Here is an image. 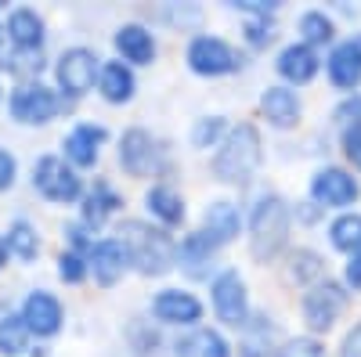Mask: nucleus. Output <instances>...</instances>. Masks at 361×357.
<instances>
[{
  "instance_id": "28",
  "label": "nucleus",
  "mask_w": 361,
  "mask_h": 357,
  "mask_svg": "<svg viewBox=\"0 0 361 357\" xmlns=\"http://www.w3.org/2000/svg\"><path fill=\"white\" fill-rule=\"evenodd\" d=\"M329 242L347 256L361 253V213H340L329 224Z\"/></svg>"
},
{
  "instance_id": "20",
  "label": "nucleus",
  "mask_w": 361,
  "mask_h": 357,
  "mask_svg": "<svg viewBox=\"0 0 361 357\" xmlns=\"http://www.w3.org/2000/svg\"><path fill=\"white\" fill-rule=\"evenodd\" d=\"M112 44H116L119 58H123L127 65H152V62H156V37L148 33L141 22L119 25L116 37H112Z\"/></svg>"
},
{
  "instance_id": "26",
  "label": "nucleus",
  "mask_w": 361,
  "mask_h": 357,
  "mask_svg": "<svg viewBox=\"0 0 361 357\" xmlns=\"http://www.w3.org/2000/svg\"><path fill=\"white\" fill-rule=\"evenodd\" d=\"M145 206L163 227H177L185 220V199H180L170 184H152L145 192Z\"/></svg>"
},
{
  "instance_id": "24",
  "label": "nucleus",
  "mask_w": 361,
  "mask_h": 357,
  "mask_svg": "<svg viewBox=\"0 0 361 357\" xmlns=\"http://www.w3.org/2000/svg\"><path fill=\"white\" fill-rule=\"evenodd\" d=\"M119 206H123L119 192H116L109 181H98L94 188L83 195V224H87L90 231H98L112 213H119Z\"/></svg>"
},
{
  "instance_id": "22",
  "label": "nucleus",
  "mask_w": 361,
  "mask_h": 357,
  "mask_svg": "<svg viewBox=\"0 0 361 357\" xmlns=\"http://www.w3.org/2000/svg\"><path fill=\"white\" fill-rule=\"evenodd\" d=\"M137 91V80H134V69L127 62H102V73H98V94L109 101V105H127Z\"/></svg>"
},
{
  "instance_id": "23",
  "label": "nucleus",
  "mask_w": 361,
  "mask_h": 357,
  "mask_svg": "<svg viewBox=\"0 0 361 357\" xmlns=\"http://www.w3.org/2000/svg\"><path fill=\"white\" fill-rule=\"evenodd\" d=\"M214 253H217V246L209 242L202 231H192V234L180 238V246H177V263L185 267L192 278H206V275H209L206 263L214 267Z\"/></svg>"
},
{
  "instance_id": "1",
  "label": "nucleus",
  "mask_w": 361,
  "mask_h": 357,
  "mask_svg": "<svg viewBox=\"0 0 361 357\" xmlns=\"http://www.w3.org/2000/svg\"><path fill=\"white\" fill-rule=\"evenodd\" d=\"M119 246L127 249V260L137 275L159 278L177 263V246L163 227H152L145 220H123L119 224Z\"/></svg>"
},
{
  "instance_id": "40",
  "label": "nucleus",
  "mask_w": 361,
  "mask_h": 357,
  "mask_svg": "<svg viewBox=\"0 0 361 357\" xmlns=\"http://www.w3.org/2000/svg\"><path fill=\"white\" fill-rule=\"evenodd\" d=\"M340 357H361V321L343 336V343H340Z\"/></svg>"
},
{
  "instance_id": "30",
  "label": "nucleus",
  "mask_w": 361,
  "mask_h": 357,
  "mask_svg": "<svg viewBox=\"0 0 361 357\" xmlns=\"http://www.w3.org/2000/svg\"><path fill=\"white\" fill-rule=\"evenodd\" d=\"M29 329H25V321L22 314H8V318H0V353L4 357H18L29 350Z\"/></svg>"
},
{
  "instance_id": "31",
  "label": "nucleus",
  "mask_w": 361,
  "mask_h": 357,
  "mask_svg": "<svg viewBox=\"0 0 361 357\" xmlns=\"http://www.w3.org/2000/svg\"><path fill=\"white\" fill-rule=\"evenodd\" d=\"M289 278L300 282V285H318L325 278V260L322 253L314 249H296L293 253V263H289Z\"/></svg>"
},
{
  "instance_id": "25",
  "label": "nucleus",
  "mask_w": 361,
  "mask_h": 357,
  "mask_svg": "<svg viewBox=\"0 0 361 357\" xmlns=\"http://www.w3.org/2000/svg\"><path fill=\"white\" fill-rule=\"evenodd\" d=\"M173 357H231V346L217 329H192L173 343Z\"/></svg>"
},
{
  "instance_id": "37",
  "label": "nucleus",
  "mask_w": 361,
  "mask_h": 357,
  "mask_svg": "<svg viewBox=\"0 0 361 357\" xmlns=\"http://www.w3.org/2000/svg\"><path fill=\"white\" fill-rule=\"evenodd\" d=\"M343 156L354 170H361V123L357 127H343Z\"/></svg>"
},
{
  "instance_id": "17",
  "label": "nucleus",
  "mask_w": 361,
  "mask_h": 357,
  "mask_svg": "<svg viewBox=\"0 0 361 357\" xmlns=\"http://www.w3.org/2000/svg\"><path fill=\"white\" fill-rule=\"evenodd\" d=\"M102 141H105V127H94V123H80L66 134L62 141V159L73 166V170H87L94 166L98 156H102Z\"/></svg>"
},
{
  "instance_id": "14",
  "label": "nucleus",
  "mask_w": 361,
  "mask_h": 357,
  "mask_svg": "<svg viewBox=\"0 0 361 357\" xmlns=\"http://www.w3.org/2000/svg\"><path fill=\"white\" fill-rule=\"evenodd\" d=\"M325 73H329V83L336 91H347L354 94L361 87V40H340L325 58Z\"/></svg>"
},
{
  "instance_id": "21",
  "label": "nucleus",
  "mask_w": 361,
  "mask_h": 357,
  "mask_svg": "<svg viewBox=\"0 0 361 357\" xmlns=\"http://www.w3.org/2000/svg\"><path fill=\"white\" fill-rule=\"evenodd\" d=\"M300 98L296 91H289V87H267V91L260 94V115L267 119V127L275 130H293L300 123Z\"/></svg>"
},
{
  "instance_id": "4",
  "label": "nucleus",
  "mask_w": 361,
  "mask_h": 357,
  "mask_svg": "<svg viewBox=\"0 0 361 357\" xmlns=\"http://www.w3.org/2000/svg\"><path fill=\"white\" fill-rule=\"evenodd\" d=\"M33 188L54 206H73L76 199H83L80 173L62 156H40L33 163Z\"/></svg>"
},
{
  "instance_id": "6",
  "label": "nucleus",
  "mask_w": 361,
  "mask_h": 357,
  "mask_svg": "<svg viewBox=\"0 0 361 357\" xmlns=\"http://www.w3.org/2000/svg\"><path fill=\"white\" fill-rule=\"evenodd\" d=\"M58 108H62L58 94L51 91L47 83H40V80H29V83L22 80L11 91V98H8V112H11L15 123H22V127H44V123H51V119L58 115Z\"/></svg>"
},
{
  "instance_id": "33",
  "label": "nucleus",
  "mask_w": 361,
  "mask_h": 357,
  "mask_svg": "<svg viewBox=\"0 0 361 357\" xmlns=\"http://www.w3.org/2000/svg\"><path fill=\"white\" fill-rule=\"evenodd\" d=\"M87 256L83 253H73V249H62L58 253V278H62L66 285H80L87 278Z\"/></svg>"
},
{
  "instance_id": "39",
  "label": "nucleus",
  "mask_w": 361,
  "mask_h": 357,
  "mask_svg": "<svg viewBox=\"0 0 361 357\" xmlns=\"http://www.w3.org/2000/svg\"><path fill=\"white\" fill-rule=\"evenodd\" d=\"M15 177H18V163L15 156L8 152V148H0V192H8L15 184Z\"/></svg>"
},
{
  "instance_id": "18",
  "label": "nucleus",
  "mask_w": 361,
  "mask_h": 357,
  "mask_svg": "<svg viewBox=\"0 0 361 357\" xmlns=\"http://www.w3.org/2000/svg\"><path fill=\"white\" fill-rule=\"evenodd\" d=\"M8 40L22 51V54H40L44 40H47V25L44 18L33 11V8H15L8 15V25H4Z\"/></svg>"
},
{
  "instance_id": "2",
  "label": "nucleus",
  "mask_w": 361,
  "mask_h": 357,
  "mask_svg": "<svg viewBox=\"0 0 361 357\" xmlns=\"http://www.w3.org/2000/svg\"><path fill=\"white\" fill-rule=\"evenodd\" d=\"M264 163V141L260 130L253 123H238L235 130H228V137L221 141L217 156H214V177L224 184H250L253 173Z\"/></svg>"
},
{
  "instance_id": "34",
  "label": "nucleus",
  "mask_w": 361,
  "mask_h": 357,
  "mask_svg": "<svg viewBox=\"0 0 361 357\" xmlns=\"http://www.w3.org/2000/svg\"><path fill=\"white\" fill-rule=\"evenodd\" d=\"M275 357H325V346L314 336H293V339H286L279 346Z\"/></svg>"
},
{
  "instance_id": "38",
  "label": "nucleus",
  "mask_w": 361,
  "mask_h": 357,
  "mask_svg": "<svg viewBox=\"0 0 361 357\" xmlns=\"http://www.w3.org/2000/svg\"><path fill=\"white\" fill-rule=\"evenodd\" d=\"M336 119H340L343 127H357L361 123V94H347L336 105Z\"/></svg>"
},
{
  "instance_id": "19",
  "label": "nucleus",
  "mask_w": 361,
  "mask_h": 357,
  "mask_svg": "<svg viewBox=\"0 0 361 357\" xmlns=\"http://www.w3.org/2000/svg\"><path fill=\"white\" fill-rule=\"evenodd\" d=\"M275 69H279V76H282L286 83H293V87H304V83H311V80L318 76V69H322V58H318V51H314V47H307L304 40H300V44L282 47L279 62H275Z\"/></svg>"
},
{
  "instance_id": "36",
  "label": "nucleus",
  "mask_w": 361,
  "mask_h": 357,
  "mask_svg": "<svg viewBox=\"0 0 361 357\" xmlns=\"http://www.w3.org/2000/svg\"><path fill=\"white\" fill-rule=\"evenodd\" d=\"M246 40H250V47H267L275 40V22H271V15L246 18Z\"/></svg>"
},
{
  "instance_id": "29",
  "label": "nucleus",
  "mask_w": 361,
  "mask_h": 357,
  "mask_svg": "<svg viewBox=\"0 0 361 357\" xmlns=\"http://www.w3.org/2000/svg\"><path fill=\"white\" fill-rule=\"evenodd\" d=\"M296 25H300V37H304L307 47H325L336 40V25L325 11H304Z\"/></svg>"
},
{
  "instance_id": "41",
  "label": "nucleus",
  "mask_w": 361,
  "mask_h": 357,
  "mask_svg": "<svg viewBox=\"0 0 361 357\" xmlns=\"http://www.w3.org/2000/svg\"><path fill=\"white\" fill-rule=\"evenodd\" d=\"M343 282H347V289H361V253H354L350 260H347V267H343Z\"/></svg>"
},
{
  "instance_id": "16",
  "label": "nucleus",
  "mask_w": 361,
  "mask_h": 357,
  "mask_svg": "<svg viewBox=\"0 0 361 357\" xmlns=\"http://www.w3.org/2000/svg\"><path fill=\"white\" fill-rule=\"evenodd\" d=\"M238 231H243V213H238V206L231 199H214L202 210V234L217 249L228 246V242H235Z\"/></svg>"
},
{
  "instance_id": "35",
  "label": "nucleus",
  "mask_w": 361,
  "mask_h": 357,
  "mask_svg": "<svg viewBox=\"0 0 361 357\" xmlns=\"http://www.w3.org/2000/svg\"><path fill=\"white\" fill-rule=\"evenodd\" d=\"M250 329V339L238 346V357H267V336H271V325H267V318H264V325H246Z\"/></svg>"
},
{
  "instance_id": "12",
  "label": "nucleus",
  "mask_w": 361,
  "mask_h": 357,
  "mask_svg": "<svg viewBox=\"0 0 361 357\" xmlns=\"http://www.w3.org/2000/svg\"><path fill=\"white\" fill-rule=\"evenodd\" d=\"M22 321H25V329L29 336H40V339H51L62 332V321H66V307L58 303V296L47 292V289H33L22 300Z\"/></svg>"
},
{
  "instance_id": "3",
  "label": "nucleus",
  "mask_w": 361,
  "mask_h": 357,
  "mask_svg": "<svg viewBox=\"0 0 361 357\" xmlns=\"http://www.w3.org/2000/svg\"><path fill=\"white\" fill-rule=\"evenodd\" d=\"M289 220L293 210L279 192H267L257 199L253 213H250V249L257 260H275L289 238Z\"/></svg>"
},
{
  "instance_id": "32",
  "label": "nucleus",
  "mask_w": 361,
  "mask_h": 357,
  "mask_svg": "<svg viewBox=\"0 0 361 357\" xmlns=\"http://www.w3.org/2000/svg\"><path fill=\"white\" fill-rule=\"evenodd\" d=\"M224 137H228L224 115H202V119H195V127H192V144L195 148H221Z\"/></svg>"
},
{
  "instance_id": "5",
  "label": "nucleus",
  "mask_w": 361,
  "mask_h": 357,
  "mask_svg": "<svg viewBox=\"0 0 361 357\" xmlns=\"http://www.w3.org/2000/svg\"><path fill=\"white\" fill-rule=\"evenodd\" d=\"M102 73V58L90 51V47H69L62 51V58L54 62V80H58V91H62L69 101L83 98L94 91V80Z\"/></svg>"
},
{
  "instance_id": "27",
  "label": "nucleus",
  "mask_w": 361,
  "mask_h": 357,
  "mask_svg": "<svg viewBox=\"0 0 361 357\" xmlns=\"http://www.w3.org/2000/svg\"><path fill=\"white\" fill-rule=\"evenodd\" d=\"M4 246H8V253L18 256L22 263H33V260L40 256V234H37V227L29 224V220H11Z\"/></svg>"
},
{
  "instance_id": "43",
  "label": "nucleus",
  "mask_w": 361,
  "mask_h": 357,
  "mask_svg": "<svg viewBox=\"0 0 361 357\" xmlns=\"http://www.w3.org/2000/svg\"><path fill=\"white\" fill-rule=\"evenodd\" d=\"M4 37H8V33H4V25H0V44H4Z\"/></svg>"
},
{
  "instance_id": "8",
  "label": "nucleus",
  "mask_w": 361,
  "mask_h": 357,
  "mask_svg": "<svg viewBox=\"0 0 361 357\" xmlns=\"http://www.w3.org/2000/svg\"><path fill=\"white\" fill-rule=\"evenodd\" d=\"M185 62L195 76L214 80V76H228L238 69V54L228 40H221L214 33H199V37H192V44L185 51Z\"/></svg>"
},
{
  "instance_id": "9",
  "label": "nucleus",
  "mask_w": 361,
  "mask_h": 357,
  "mask_svg": "<svg viewBox=\"0 0 361 357\" xmlns=\"http://www.w3.org/2000/svg\"><path fill=\"white\" fill-rule=\"evenodd\" d=\"M343 307H347L343 285L329 282V278H322L318 285H311L304 292V300H300V311H304V321H307L311 332H329L336 325V318L343 314Z\"/></svg>"
},
{
  "instance_id": "7",
  "label": "nucleus",
  "mask_w": 361,
  "mask_h": 357,
  "mask_svg": "<svg viewBox=\"0 0 361 357\" xmlns=\"http://www.w3.org/2000/svg\"><path fill=\"white\" fill-rule=\"evenodd\" d=\"M209 300H214L217 321L231 325V329H246L250 325V292L235 267H228V271H221L209 282Z\"/></svg>"
},
{
  "instance_id": "11",
  "label": "nucleus",
  "mask_w": 361,
  "mask_h": 357,
  "mask_svg": "<svg viewBox=\"0 0 361 357\" xmlns=\"http://www.w3.org/2000/svg\"><path fill=\"white\" fill-rule=\"evenodd\" d=\"M159 163H163V148L156 134H148L145 127L123 130V137H119V166L130 177H152Z\"/></svg>"
},
{
  "instance_id": "13",
  "label": "nucleus",
  "mask_w": 361,
  "mask_h": 357,
  "mask_svg": "<svg viewBox=\"0 0 361 357\" xmlns=\"http://www.w3.org/2000/svg\"><path fill=\"white\" fill-rule=\"evenodd\" d=\"M152 314L159 325H177V329H192L202 321V303L188 289H159L152 296Z\"/></svg>"
},
{
  "instance_id": "15",
  "label": "nucleus",
  "mask_w": 361,
  "mask_h": 357,
  "mask_svg": "<svg viewBox=\"0 0 361 357\" xmlns=\"http://www.w3.org/2000/svg\"><path fill=\"white\" fill-rule=\"evenodd\" d=\"M87 271L94 275L98 285H116L119 278H123L130 271V260H127V249L119 246V238H102V242L90 246L87 253Z\"/></svg>"
},
{
  "instance_id": "42",
  "label": "nucleus",
  "mask_w": 361,
  "mask_h": 357,
  "mask_svg": "<svg viewBox=\"0 0 361 357\" xmlns=\"http://www.w3.org/2000/svg\"><path fill=\"white\" fill-rule=\"evenodd\" d=\"M8 256H11V253H8V246H4V238H0V271H4V263H8Z\"/></svg>"
},
{
  "instance_id": "10",
  "label": "nucleus",
  "mask_w": 361,
  "mask_h": 357,
  "mask_svg": "<svg viewBox=\"0 0 361 357\" xmlns=\"http://www.w3.org/2000/svg\"><path fill=\"white\" fill-rule=\"evenodd\" d=\"M361 195V184L354 181V173L340 166H322L311 177V202L318 210H347Z\"/></svg>"
}]
</instances>
